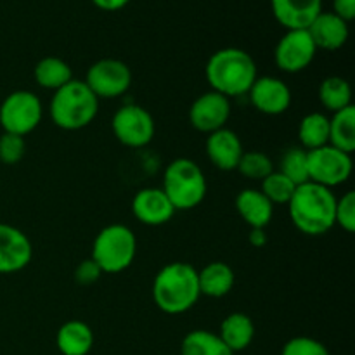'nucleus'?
Segmentation results:
<instances>
[{
	"instance_id": "nucleus-13",
	"label": "nucleus",
	"mask_w": 355,
	"mask_h": 355,
	"mask_svg": "<svg viewBox=\"0 0 355 355\" xmlns=\"http://www.w3.org/2000/svg\"><path fill=\"white\" fill-rule=\"evenodd\" d=\"M248 97L252 106L267 116H279L291 106L290 87L276 76H257L250 87Z\"/></svg>"
},
{
	"instance_id": "nucleus-25",
	"label": "nucleus",
	"mask_w": 355,
	"mask_h": 355,
	"mask_svg": "<svg viewBox=\"0 0 355 355\" xmlns=\"http://www.w3.org/2000/svg\"><path fill=\"white\" fill-rule=\"evenodd\" d=\"M329 146L352 155L355 151V107L333 113L329 118Z\"/></svg>"
},
{
	"instance_id": "nucleus-23",
	"label": "nucleus",
	"mask_w": 355,
	"mask_h": 355,
	"mask_svg": "<svg viewBox=\"0 0 355 355\" xmlns=\"http://www.w3.org/2000/svg\"><path fill=\"white\" fill-rule=\"evenodd\" d=\"M35 82L42 87V89L47 90H59L61 87H64L66 83H69L73 80V71L71 66L61 58H55V55H47V58L40 59V61L35 64L33 69Z\"/></svg>"
},
{
	"instance_id": "nucleus-27",
	"label": "nucleus",
	"mask_w": 355,
	"mask_h": 355,
	"mask_svg": "<svg viewBox=\"0 0 355 355\" xmlns=\"http://www.w3.org/2000/svg\"><path fill=\"white\" fill-rule=\"evenodd\" d=\"M319 101L328 113H338L352 106V87L342 76H328L319 85Z\"/></svg>"
},
{
	"instance_id": "nucleus-21",
	"label": "nucleus",
	"mask_w": 355,
	"mask_h": 355,
	"mask_svg": "<svg viewBox=\"0 0 355 355\" xmlns=\"http://www.w3.org/2000/svg\"><path fill=\"white\" fill-rule=\"evenodd\" d=\"M217 335L232 354L241 352L252 345L253 338H255V324L245 312H232V314L225 315L220 324V331Z\"/></svg>"
},
{
	"instance_id": "nucleus-7",
	"label": "nucleus",
	"mask_w": 355,
	"mask_h": 355,
	"mask_svg": "<svg viewBox=\"0 0 355 355\" xmlns=\"http://www.w3.org/2000/svg\"><path fill=\"white\" fill-rule=\"evenodd\" d=\"M44 107L31 90H14L0 104V127L3 132L26 137L40 125Z\"/></svg>"
},
{
	"instance_id": "nucleus-16",
	"label": "nucleus",
	"mask_w": 355,
	"mask_h": 355,
	"mask_svg": "<svg viewBox=\"0 0 355 355\" xmlns=\"http://www.w3.org/2000/svg\"><path fill=\"white\" fill-rule=\"evenodd\" d=\"M205 149L211 165L222 172H232L238 168L239 159L245 153L239 135L227 127L208 134Z\"/></svg>"
},
{
	"instance_id": "nucleus-15",
	"label": "nucleus",
	"mask_w": 355,
	"mask_h": 355,
	"mask_svg": "<svg viewBox=\"0 0 355 355\" xmlns=\"http://www.w3.org/2000/svg\"><path fill=\"white\" fill-rule=\"evenodd\" d=\"M132 214L141 224L159 227L172 220L175 208L162 187H144L132 200Z\"/></svg>"
},
{
	"instance_id": "nucleus-34",
	"label": "nucleus",
	"mask_w": 355,
	"mask_h": 355,
	"mask_svg": "<svg viewBox=\"0 0 355 355\" xmlns=\"http://www.w3.org/2000/svg\"><path fill=\"white\" fill-rule=\"evenodd\" d=\"M101 276H103V270L99 269V266L92 259L83 260L75 269V279L80 284H94L99 281Z\"/></svg>"
},
{
	"instance_id": "nucleus-22",
	"label": "nucleus",
	"mask_w": 355,
	"mask_h": 355,
	"mask_svg": "<svg viewBox=\"0 0 355 355\" xmlns=\"http://www.w3.org/2000/svg\"><path fill=\"white\" fill-rule=\"evenodd\" d=\"M55 345L62 355H89L94 347V331L87 322L66 321L55 335Z\"/></svg>"
},
{
	"instance_id": "nucleus-1",
	"label": "nucleus",
	"mask_w": 355,
	"mask_h": 355,
	"mask_svg": "<svg viewBox=\"0 0 355 355\" xmlns=\"http://www.w3.org/2000/svg\"><path fill=\"white\" fill-rule=\"evenodd\" d=\"M153 302L168 315L191 311L200 300L198 269L187 262H170L156 272L153 279Z\"/></svg>"
},
{
	"instance_id": "nucleus-33",
	"label": "nucleus",
	"mask_w": 355,
	"mask_h": 355,
	"mask_svg": "<svg viewBox=\"0 0 355 355\" xmlns=\"http://www.w3.org/2000/svg\"><path fill=\"white\" fill-rule=\"evenodd\" d=\"M335 225L352 234L355 231V193L347 191L343 196L336 198Z\"/></svg>"
},
{
	"instance_id": "nucleus-5",
	"label": "nucleus",
	"mask_w": 355,
	"mask_h": 355,
	"mask_svg": "<svg viewBox=\"0 0 355 355\" xmlns=\"http://www.w3.org/2000/svg\"><path fill=\"white\" fill-rule=\"evenodd\" d=\"M162 189L168 196L175 211H187L203 203L208 184L205 172L196 162L189 158H177L166 165Z\"/></svg>"
},
{
	"instance_id": "nucleus-14",
	"label": "nucleus",
	"mask_w": 355,
	"mask_h": 355,
	"mask_svg": "<svg viewBox=\"0 0 355 355\" xmlns=\"http://www.w3.org/2000/svg\"><path fill=\"white\" fill-rule=\"evenodd\" d=\"M33 259L30 238L21 229L0 222V274L26 269Z\"/></svg>"
},
{
	"instance_id": "nucleus-26",
	"label": "nucleus",
	"mask_w": 355,
	"mask_h": 355,
	"mask_svg": "<svg viewBox=\"0 0 355 355\" xmlns=\"http://www.w3.org/2000/svg\"><path fill=\"white\" fill-rule=\"evenodd\" d=\"M180 355H234L220 336L208 329H194L182 338Z\"/></svg>"
},
{
	"instance_id": "nucleus-2",
	"label": "nucleus",
	"mask_w": 355,
	"mask_h": 355,
	"mask_svg": "<svg viewBox=\"0 0 355 355\" xmlns=\"http://www.w3.org/2000/svg\"><path fill=\"white\" fill-rule=\"evenodd\" d=\"M336 196L333 189L314 182L297 186L288 211L295 227L305 236H324L335 227Z\"/></svg>"
},
{
	"instance_id": "nucleus-24",
	"label": "nucleus",
	"mask_w": 355,
	"mask_h": 355,
	"mask_svg": "<svg viewBox=\"0 0 355 355\" xmlns=\"http://www.w3.org/2000/svg\"><path fill=\"white\" fill-rule=\"evenodd\" d=\"M298 141L305 151L319 149L329 144V116L321 111H314L302 118L298 125Z\"/></svg>"
},
{
	"instance_id": "nucleus-10",
	"label": "nucleus",
	"mask_w": 355,
	"mask_h": 355,
	"mask_svg": "<svg viewBox=\"0 0 355 355\" xmlns=\"http://www.w3.org/2000/svg\"><path fill=\"white\" fill-rule=\"evenodd\" d=\"M83 82L99 101L116 99L130 89L132 71L120 59H99L87 69Z\"/></svg>"
},
{
	"instance_id": "nucleus-9",
	"label": "nucleus",
	"mask_w": 355,
	"mask_h": 355,
	"mask_svg": "<svg viewBox=\"0 0 355 355\" xmlns=\"http://www.w3.org/2000/svg\"><path fill=\"white\" fill-rule=\"evenodd\" d=\"M111 130L120 144L139 149L155 139L156 125L146 107L139 104H125L113 114Z\"/></svg>"
},
{
	"instance_id": "nucleus-30",
	"label": "nucleus",
	"mask_w": 355,
	"mask_h": 355,
	"mask_svg": "<svg viewBox=\"0 0 355 355\" xmlns=\"http://www.w3.org/2000/svg\"><path fill=\"white\" fill-rule=\"evenodd\" d=\"M238 170L243 177L262 182L269 173L274 172L272 159L262 151H245L238 163Z\"/></svg>"
},
{
	"instance_id": "nucleus-11",
	"label": "nucleus",
	"mask_w": 355,
	"mask_h": 355,
	"mask_svg": "<svg viewBox=\"0 0 355 355\" xmlns=\"http://www.w3.org/2000/svg\"><path fill=\"white\" fill-rule=\"evenodd\" d=\"M318 54L314 40L307 30H286L274 51L276 66L284 73H300L307 69Z\"/></svg>"
},
{
	"instance_id": "nucleus-28",
	"label": "nucleus",
	"mask_w": 355,
	"mask_h": 355,
	"mask_svg": "<svg viewBox=\"0 0 355 355\" xmlns=\"http://www.w3.org/2000/svg\"><path fill=\"white\" fill-rule=\"evenodd\" d=\"M279 172L286 175L295 186L309 182V158L307 151L300 146L290 148L283 155L279 163Z\"/></svg>"
},
{
	"instance_id": "nucleus-35",
	"label": "nucleus",
	"mask_w": 355,
	"mask_h": 355,
	"mask_svg": "<svg viewBox=\"0 0 355 355\" xmlns=\"http://www.w3.org/2000/svg\"><path fill=\"white\" fill-rule=\"evenodd\" d=\"M333 12L350 23L355 17V0H333Z\"/></svg>"
},
{
	"instance_id": "nucleus-29",
	"label": "nucleus",
	"mask_w": 355,
	"mask_h": 355,
	"mask_svg": "<svg viewBox=\"0 0 355 355\" xmlns=\"http://www.w3.org/2000/svg\"><path fill=\"white\" fill-rule=\"evenodd\" d=\"M295 189H297V186H295L286 175H283L279 170H274L272 173H269V175L260 182V191H262L263 196H266L272 205L290 203Z\"/></svg>"
},
{
	"instance_id": "nucleus-12",
	"label": "nucleus",
	"mask_w": 355,
	"mask_h": 355,
	"mask_svg": "<svg viewBox=\"0 0 355 355\" xmlns=\"http://www.w3.org/2000/svg\"><path fill=\"white\" fill-rule=\"evenodd\" d=\"M231 110V99L214 90H208L191 104L189 123L193 125L194 130L208 135L227 127Z\"/></svg>"
},
{
	"instance_id": "nucleus-4",
	"label": "nucleus",
	"mask_w": 355,
	"mask_h": 355,
	"mask_svg": "<svg viewBox=\"0 0 355 355\" xmlns=\"http://www.w3.org/2000/svg\"><path fill=\"white\" fill-rule=\"evenodd\" d=\"M52 123L61 130L75 132L89 127L99 113V99L83 80H75L55 90L51 99Z\"/></svg>"
},
{
	"instance_id": "nucleus-31",
	"label": "nucleus",
	"mask_w": 355,
	"mask_h": 355,
	"mask_svg": "<svg viewBox=\"0 0 355 355\" xmlns=\"http://www.w3.org/2000/svg\"><path fill=\"white\" fill-rule=\"evenodd\" d=\"M24 153H26L24 137L7 132L0 135V162L3 165H17L24 158Z\"/></svg>"
},
{
	"instance_id": "nucleus-19",
	"label": "nucleus",
	"mask_w": 355,
	"mask_h": 355,
	"mask_svg": "<svg viewBox=\"0 0 355 355\" xmlns=\"http://www.w3.org/2000/svg\"><path fill=\"white\" fill-rule=\"evenodd\" d=\"M236 210L250 229H266L274 215V205L263 196L260 189L239 191L236 196Z\"/></svg>"
},
{
	"instance_id": "nucleus-18",
	"label": "nucleus",
	"mask_w": 355,
	"mask_h": 355,
	"mask_svg": "<svg viewBox=\"0 0 355 355\" xmlns=\"http://www.w3.org/2000/svg\"><path fill=\"white\" fill-rule=\"evenodd\" d=\"M309 35L314 40L315 47L322 51H338L349 40V23L342 17L336 16L335 12H324L322 10L311 26L307 28Z\"/></svg>"
},
{
	"instance_id": "nucleus-37",
	"label": "nucleus",
	"mask_w": 355,
	"mask_h": 355,
	"mask_svg": "<svg viewBox=\"0 0 355 355\" xmlns=\"http://www.w3.org/2000/svg\"><path fill=\"white\" fill-rule=\"evenodd\" d=\"M248 241L253 248H263L267 245L266 229H250Z\"/></svg>"
},
{
	"instance_id": "nucleus-3",
	"label": "nucleus",
	"mask_w": 355,
	"mask_h": 355,
	"mask_svg": "<svg viewBox=\"0 0 355 355\" xmlns=\"http://www.w3.org/2000/svg\"><path fill=\"white\" fill-rule=\"evenodd\" d=\"M205 76L210 90L232 99L248 94L259 71L248 52L238 47H225L210 55Z\"/></svg>"
},
{
	"instance_id": "nucleus-8",
	"label": "nucleus",
	"mask_w": 355,
	"mask_h": 355,
	"mask_svg": "<svg viewBox=\"0 0 355 355\" xmlns=\"http://www.w3.org/2000/svg\"><path fill=\"white\" fill-rule=\"evenodd\" d=\"M309 182L319 184L328 189L338 187L350 179L354 170L352 155L326 144L307 151Z\"/></svg>"
},
{
	"instance_id": "nucleus-36",
	"label": "nucleus",
	"mask_w": 355,
	"mask_h": 355,
	"mask_svg": "<svg viewBox=\"0 0 355 355\" xmlns=\"http://www.w3.org/2000/svg\"><path fill=\"white\" fill-rule=\"evenodd\" d=\"M130 0H92L94 6L101 10H106V12H116V10L123 9Z\"/></svg>"
},
{
	"instance_id": "nucleus-20",
	"label": "nucleus",
	"mask_w": 355,
	"mask_h": 355,
	"mask_svg": "<svg viewBox=\"0 0 355 355\" xmlns=\"http://www.w3.org/2000/svg\"><path fill=\"white\" fill-rule=\"evenodd\" d=\"M201 297L224 298L232 291L236 283L234 270L229 263L222 260L207 263L201 270H198Z\"/></svg>"
},
{
	"instance_id": "nucleus-6",
	"label": "nucleus",
	"mask_w": 355,
	"mask_h": 355,
	"mask_svg": "<svg viewBox=\"0 0 355 355\" xmlns=\"http://www.w3.org/2000/svg\"><path fill=\"white\" fill-rule=\"evenodd\" d=\"M137 255V238L123 224H110L101 229L92 243L90 259L103 274H120L134 263Z\"/></svg>"
},
{
	"instance_id": "nucleus-32",
	"label": "nucleus",
	"mask_w": 355,
	"mask_h": 355,
	"mask_svg": "<svg viewBox=\"0 0 355 355\" xmlns=\"http://www.w3.org/2000/svg\"><path fill=\"white\" fill-rule=\"evenodd\" d=\"M281 355H331L328 347L311 336H295L283 345Z\"/></svg>"
},
{
	"instance_id": "nucleus-17",
	"label": "nucleus",
	"mask_w": 355,
	"mask_h": 355,
	"mask_svg": "<svg viewBox=\"0 0 355 355\" xmlns=\"http://www.w3.org/2000/svg\"><path fill=\"white\" fill-rule=\"evenodd\" d=\"M270 9L284 30H307L322 12V0H270Z\"/></svg>"
}]
</instances>
